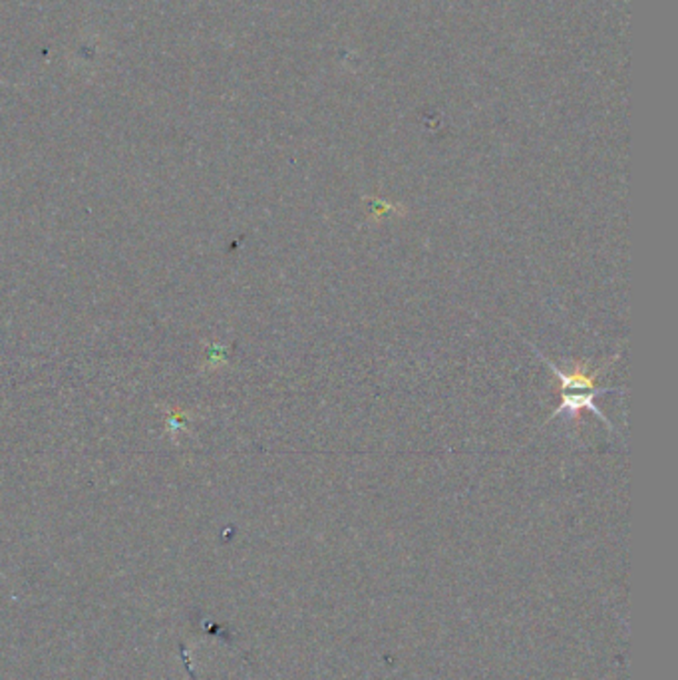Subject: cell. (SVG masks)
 Masks as SVG:
<instances>
[{"label":"cell","instance_id":"cell-1","mask_svg":"<svg viewBox=\"0 0 678 680\" xmlns=\"http://www.w3.org/2000/svg\"><path fill=\"white\" fill-rule=\"evenodd\" d=\"M531 349L543 362L548 364L549 371L561 381V406L553 412L549 420L558 418L559 414H567L577 422L579 412L591 410L593 414L599 416V420H601L609 430L615 432V428L610 426V422L607 420V416L595 404V398L599 394L607 392V390H593L595 381L599 378V372H601V368H597V371H589V366L585 362H575L573 368H567V371H563V368H559L558 364L551 362L548 356H543L536 347H531Z\"/></svg>","mask_w":678,"mask_h":680}]
</instances>
